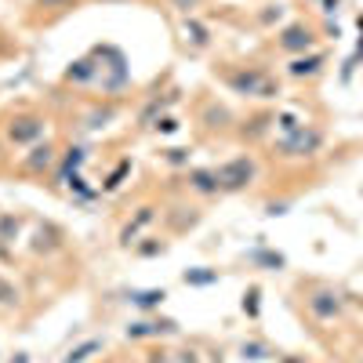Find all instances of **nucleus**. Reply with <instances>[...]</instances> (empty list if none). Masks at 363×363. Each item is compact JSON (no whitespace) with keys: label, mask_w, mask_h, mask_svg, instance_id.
<instances>
[{"label":"nucleus","mask_w":363,"mask_h":363,"mask_svg":"<svg viewBox=\"0 0 363 363\" xmlns=\"http://www.w3.org/2000/svg\"><path fill=\"white\" fill-rule=\"evenodd\" d=\"M316 69H320V59H309V62H295V66H291V73H295V77H305V73H316Z\"/></svg>","instance_id":"obj_6"},{"label":"nucleus","mask_w":363,"mask_h":363,"mask_svg":"<svg viewBox=\"0 0 363 363\" xmlns=\"http://www.w3.org/2000/svg\"><path fill=\"white\" fill-rule=\"evenodd\" d=\"M309 309L320 320H334V316H342V298L334 295V291H316V295L309 298Z\"/></svg>","instance_id":"obj_2"},{"label":"nucleus","mask_w":363,"mask_h":363,"mask_svg":"<svg viewBox=\"0 0 363 363\" xmlns=\"http://www.w3.org/2000/svg\"><path fill=\"white\" fill-rule=\"evenodd\" d=\"M287 51H298V48H309L313 44V33L305 30V26H295V30H287V37L280 40Z\"/></svg>","instance_id":"obj_3"},{"label":"nucleus","mask_w":363,"mask_h":363,"mask_svg":"<svg viewBox=\"0 0 363 363\" xmlns=\"http://www.w3.org/2000/svg\"><path fill=\"white\" fill-rule=\"evenodd\" d=\"M40 4H66V0H40Z\"/></svg>","instance_id":"obj_7"},{"label":"nucleus","mask_w":363,"mask_h":363,"mask_svg":"<svg viewBox=\"0 0 363 363\" xmlns=\"http://www.w3.org/2000/svg\"><path fill=\"white\" fill-rule=\"evenodd\" d=\"M19 124H22L19 131L11 128V138H19V142H26V138H37V135H40V120H19Z\"/></svg>","instance_id":"obj_4"},{"label":"nucleus","mask_w":363,"mask_h":363,"mask_svg":"<svg viewBox=\"0 0 363 363\" xmlns=\"http://www.w3.org/2000/svg\"><path fill=\"white\" fill-rule=\"evenodd\" d=\"M193 4V0H178V8H189Z\"/></svg>","instance_id":"obj_8"},{"label":"nucleus","mask_w":363,"mask_h":363,"mask_svg":"<svg viewBox=\"0 0 363 363\" xmlns=\"http://www.w3.org/2000/svg\"><path fill=\"white\" fill-rule=\"evenodd\" d=\"M215 178H218V189H244L247 182L255 178V164H251L247 157H240V160H233L226 167H218Z\"/></svg>","instance_id":"obj_1"},{"label":"nucleus","mask_w":363,"mask_h":363,"mask_svg":"<svg viewBox=\"0 0 363 363\" xmlns=\"http://www.w3.org/2000/svg\"><path fill=\"white\" fill-rule=\"evenodd\" d=\"M33 153H37V157L26 160V167H33V171H37V167H48V164H51V146H40V149H33Z\"/></svg>","instance_id":"obj_5"}]
</instances>
